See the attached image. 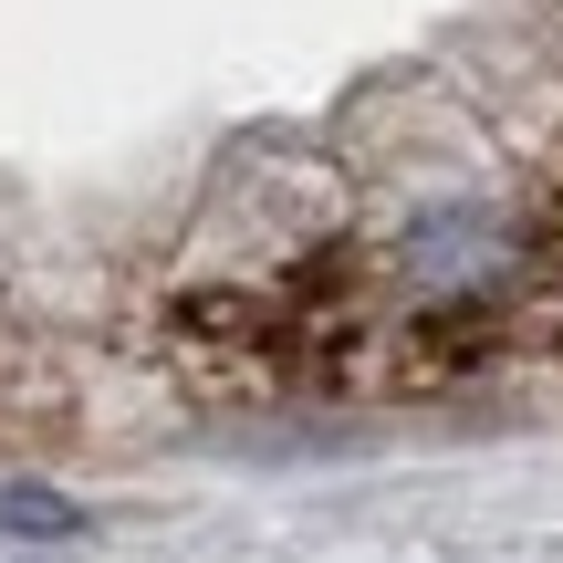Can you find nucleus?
I'll return each instance as SVG.
<instances>
[{"instance_id":"nucleus-3","label":"nucleus","mask_w":563,"mask_h":563,"mask_svg":"<svg viewBox=\"0 0 563 563\" xmlns=\"http://www.w3.org/2000/svg\"><path fill=\"white\" fill-rule=\"evenodd\" d=\"M543 63L563 74V0H543Z\"/></svg>"},{"instance_id":"nucleus-1","label":"nucleus","mask_w":563,"mask_h":563,"mask_svg":"<svg viewBox=\"0 0 563 563\" xmlns=\"http://www.w3.org/2000/svg\"><path fill=\"white\" fill-rule=\"evenodd\" d=\"M334 167L386 323L490 355V334L532 302V188L511 146L439 74H376L334 115Z\"/></svg>"},{"instance_id":"nucleus-2","label":"nucleus","mask_w":563,"mask_h":563,"mask_svg":"<svg viewBox=\"0 0 563 563\" xmlns=\"http://www.w3.org/2000/svg\"><path fill=\"white\" fill-rule=\"evenodd\" d=\"M11 522H21V532H74V511L42 501V490H11Z\"/></svg>"}]
</instances>
